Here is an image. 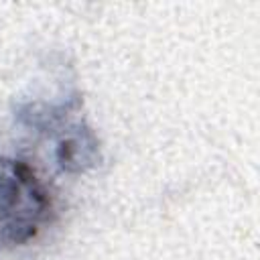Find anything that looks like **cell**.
<instances>
[{"label":"cell","instance_id":"obj_2","mask_svg":"<svg viewBox=\"0 0 260 260\" xmlns=\"http://www.w3.org/2000/svg\"><path fill=\"white\" fill-rule=\"evenodd\" d=\"M98 154V144L91 134L85 138L81 134H73L65 140H61L57 148V160L63 171H83L85 167H91Z\"/></svg>","mask_w":260,"mask_h":260},{"label":"cell","instance_id":"obj_1","mask_svg":"<svg viewBox=\"0 0 260 260\" xmlns=\"http://www.w3.org/2000/svg\"><path fill=\"white\" fill-rule=\"evenodd\" d=\"M53 215L49 189L24 160L0 156V250L32 242Z\"/></svg>","mask_w":260,"mask_h":260}]
</instances>
